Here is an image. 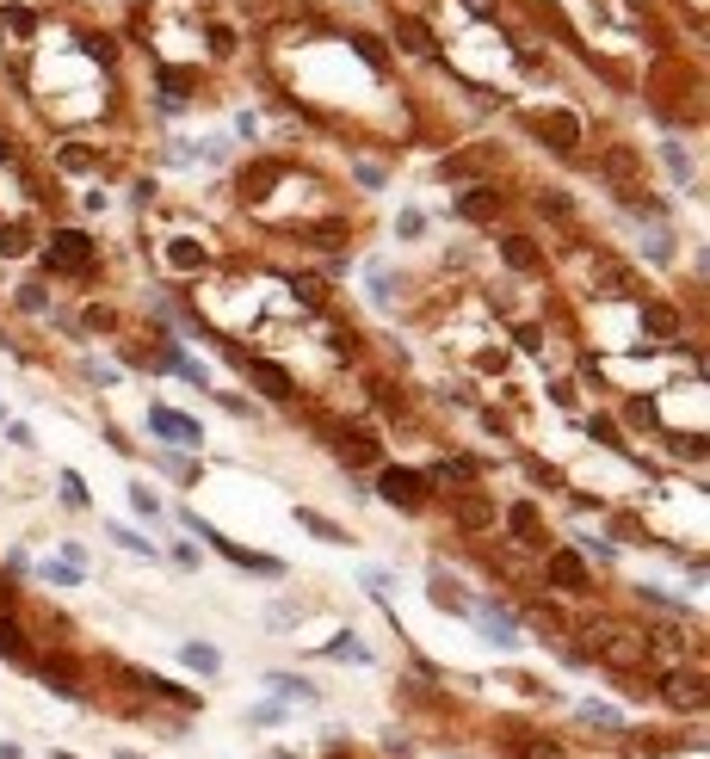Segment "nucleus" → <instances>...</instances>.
<instances>
[{"label": "nucleus", "mask_w": 710, "mask_h": 759, "mask_svg": "<svg viewBox=\"0 0 710 759\" xmlns=\"http://www.w3.org/2000/svg\"><path fill=\"white\" fill-rule=\"evenodd\" d=\"M149 426L161 432V439H173V445H186V451H198V445H204V432H198V420H186V414H173V408H155V414H149Z\"/></svg>", "instance_id": "obj_1"}, {"label": "nucleus", "mask_w": 710, "mask_h": 759, "mask_svg": "<svg viewBox=\"0 0 710 759\" xmlns=\"http://www.w3.org/2000/svg\"><path fill=\"white\" fill-rule=\"evenodd\" d=\"M377 488H383L389 506H414V500H420V476H408V469H383Z\"/></svg>", "instance_id": "obj_2"}, {"label": "nucleus", "mask_w": 710, "mask_h": 759, "mask_svg": "<svg viewBox=\"0 0 710 759\" xmlns=\"http://www.w3.org/2000/svg\"><path fill=\"white\" fill-rule=\"evenodd\" d=\"M476 618H482V630H488V642H494V648H513V618H507L501 605H482Z\"/></svg>", "instance_id": "obj_3"}, {"label": "nucleus", "mask_w": 710, "mask_h": 759, "mask_svg": "<svg viewBox=\"0 0 710 759\" xmlns=\"http://www.w3.org/2000/svg\"><path fill=\"white\" fill-rule=\"evenodd\" d=\"M266 685H272L278 698H291V704H315V685L297 679V673H266Z\"/></svg>", "instance_id": "obj_4"}, {"label": "nucleus", "mask_w": 710, "mask_h": 759, "mask_svg": "<svg viewBox=\"0 0 710 759\" xmlns=\"http://www.w3.org/2000/svg\"><path fill=\"white\" fill-rule=\"evenodd\" d=\"M50 247H56V253H50L56 266H81V260H87V235H68V229H62Z\"/></svg>", "instance_id": "obj_5"}, {"label": "nucleus", "mask_w": 710, "mask_h": 759, "mask_svg": "<svg viewBox=\"0 0 710 759\" xmlns=\"http://www.w3.org/2000/svg\"><path fill=\"white\" fill-rule=\"evenodd\" d=\"M180 661L198 667V673H217V667H223V661H217V648H204V642H180Z\"/></svg>", "instance_id": "obj_6"}, {"label": "nucleus", "mask_w": 710, "mask_h": 759, "mask_svg": "<svg viewBox=\"0 0 710 759\" xmlns=\"http://www.w3.org/2000/svg\"><path fill=\"white\" fill-rule=\"evenodd\" d=\"M112 544H118V550H130V556H155V544H149V537H142V531H130V525H118V519H112Z\"/></svg>", "instance_id": "obj_7"}, {"label": "nucleus", "mask_w": 710, "mask_h": 759, "mask_svg": "<svg viewBox=\"0 0 710 759\" xmlns=\"http://www.w3.org/2000/svg\"><path fill=\"white\" fill-rule=\"evenodd\" d=\"M328 655H340V661H371V648H365L359 636H346V630H340V636L328 642Z\"/></svg>", "instance_id": "obj_8"}, {"label": "nucleus", "mask_w": 710, "mask_h": 759, "mask_svg": "<svg viewBox=\"0 0 710 759\" xmlns=\"http://www.w3.org/2000/svg\"><path fill=\"white\" fill-rule=\"evenodd\" d=\"M297 519H303V525H309L315 537H328V544H346V531H340L334 519H322V513H309V506H303V513H297Z\"/></svg>", "instance_id": "obj_9"}, {"label": "nucleus", "mask_w": 710, "mask_h": 759, "mask_svg": "<svg viewBox=\"0 0 710 759\" xmlns=\"http://www.w3.org/2000/svg\"><path fill=\"white\" fill-rule=\"evenodd\" d=\"M19 655H25V636H19L7 618H0V661H19Z\"/></svg>", "instance_id": "obj_10"}, {"label": "nucleus", "mask_w": 710, "mask_h": 759, "mask_svg": "<svg viewBox=\"0 0 710 759\" xmlns=\"http://www.w3.org/2000/svg\"><path fill=\"white\" fill-rule=\"evenodd\" d=\"M81 574H87V568H68V562H44V581H50V587H75Z\"/></svg>", "instance_id": "obj_11"}, {"label": "nucleus", "mask_w": 710, "mask_h": 759, "mask_svg": "<svg viewBox=\"0 0 710 759\" xmlns=\"http://www.w3.org/2000/svg\"><path fill=\"white\" fill-rule=\"evenodd\" d=\"M62 500H68V506H87V500H93V494H87V482L75 476V469H62Z\"/></svg>", "instance_id": "obj_12"}, {"label": "nucleus", "mask_w": 710, "mask_h": 759, "mask_svg": "<svg viewBox=\"0 0 710 759\" xmlns=\"http://www.w3.org/2000/svg\"><path fill=\"white\" fill-rule=\"evenodd\" d=\"M272 722H284L278 704H254V710H247V729H272Z\"/></svg>", "instance_id": "obj_13"}, {"label": "nucleus", "mask_w": 710, "mask_h": 759, "mask_svg": "<svg viewBox=\"0 0 710 759\" xmlns=\"http://www.w3.org/2000/svg\"><path fill=\"white\" fill-rule=\"evenodd\" d=\"M130 506H136V513H149V519H155V513H161V500H155V494H149V488H142V482H136V488H130Z\"/></svg>", "instance_id": "obj_14"}, {"label": "nucleus", "mask_w": 710, "mask_h": 759, "mask_svg": "<svg viewBox=\"0 0 710 759\" xmlns=\"http://www.w3.org/2000/svg\"><path fill=\"white\" fill-rule=\"evenodd\" d=\"M457 210H470V216H488V210H494V192H470V198H457Z\"/></svg>", "instance_id": "obj_15"}, {"label": "nucleus", "mask_w": 710, "mask_h": 759, "mask_svg": "<svg viewBox=\"0 0 710 759\" xmlns=\"http://www.w3.org/2000/svg\"><path fill=\"white\" fill-rule=\"evenodd\" d=\"M359 581H365V587H371L377 599H389V574H383V568H365V574H359Z\"/></svg>", "instance_id": "obj_16"}, {"label": "nucleus", "mask_w": 710, "mask_h": 759, "mask_svg": "<svg viewBox=\"0 0 710 759\" xmlns=\"http://www.w3.org/2000/svg\"><path fill=\"white\" fill-rule=\"evenodd\" d=\"M7 445H19V451H31V445H38V439H31V426H19V420H13V426H7Z\"/></svg>", "instance_id": "obj_17"}, {"label": "nucleus", "mask_w": 710, "mask_h": 759, "mask_svg": "<svg viewBox=\"0 0 710 759\" xmlns=\"http://www.w3.org/2000/svg\"><path fill=\"white\" fill-rule=\"evenodd\" d=\"M396 229H402V235H408V241H414V235H420V229H426V216H420V210H402V223H396Z\"/></svg>", "instance_id": "obj_18"}, {"label": "nucleus", "mask_w": 710, "mask_h": 759, "mask_svg": "<svg viewBox=\"0 0 710 759\" xmlns=\"http://www.w3.org/2000/svg\"><path fill=\"white\" fill-rule=\"evenodd\" d=\"M581 716L587 722H612V729H618V710H606V704H581Z\"/></svg>", "instance_id": "obj_19"}, {"label": "nucleus", "mask_w": 710, "mask_h": 759, "mask_svg": "<svg viewBox=\"0 0 710 759\" xmlns=\"http://www.w3.org/2000/svg\"><path fill=\"white\" fill-rule=\"evenodd\" d=\"M56 759H68V753H56Z\"/></svg>", "instance_id": "obj_20"}]
</instances>
